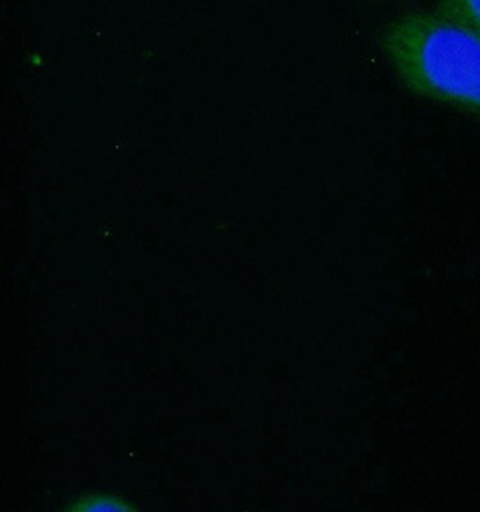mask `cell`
I'll return each instance as SVG.
<instances>
[{"label": "cell", "instance_id": "7a4b0ae2", "mask_svg": "<svg viewBox=\"0 0 480 512\" xmlns=\"http://www.w3.org/2000/svg\"><path fill=\"white\" fill-rule=\"evenodd\" d=\"M437 11L480 36V0H439Z\"/></svg>", "mask_w": 480, "mask_h": 512}, {"label": "cell", "instance_id": "6da1fadb", "mask_svg": "<svg viewBox=\"0 0 480 512\" xmlns=\"http://www.w3.org/2000/svg\"><path fill=\"white\" fill-rule=\"evenodd\" d=\"M385 58L419 98L480 119V36L439 11H410L383 27Z\"/></svg>", "mask_w": 480, "mask_h": 512}]
</instances>
